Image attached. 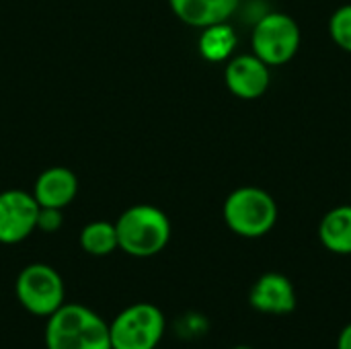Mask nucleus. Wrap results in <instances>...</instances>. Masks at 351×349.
<instances>
[{
    "label": "nucleus",
    "instance_id": "obj_5",
    "mask_svg": "<svg viewBox=\"0 0 351 349\" xmlns=\"http://www.w3.org/2000/svg\"><path fill=\"white\" fill-rule=\"evenodd\" d=\"M167 331L162 311L150 302L125 306L111 323V349H156Z\"/></svg>",
    "mask_w": 351,
    "mask_h": 349
},
{
    "label": "nucleus",
    "instance_id": "obj_17",
    "mask_svg": "<svg viewBox=\"0 0 351 349\" xmlns=\"http://www.w3.org/2000/svg\"><path fill=\"white\" fill-rule=\"evenodd\" d=\"M337 349H351V323H348L341 329V333L337 337Z\"/></svg>",
    "mask_w": 351,
    "mask_h": 349
},
{
    "label": "nucleus",
    "instance_id": "obj_7",
    "mask_svg": "<svg viewBox=\"0 0 351 349\" xmlns=\"http://www.w3.org/2000/svg\"><path fill=\"white\" fill-rule=\"evenodd\" d=\"M39 204L33 193L6 189L0 193V245H19L37 230Z\"/></svg>",
    "mask_w": 351,
    "mask_h": 349
},
{
    "label": "nucleus",
    "instance_id": "obj_13",
    "mask_svg": "<svg viewBox=\"0 0 351 349\" xmlns=\"http://www.w3.org/2000/svg\"><path fill=\"white\" fill-rule=\"evenodd\" d=\"M239 47V35L228 21L214 23L202 29L197 37V51L206 62L222 64L228 62Z\"/></svg>",
    "mask_w": 351,
    "mask_h": 349
},
{
    "label": "nucleus",
    "instance_id": "obj_2",
    "mask_svg": "<svg viewBox=\"0 0 351 349\" xmlns=\"http://www.w3.org/2000/svg\"><path fill=\"white\" fill-rule=\"evenodd\" d=\"M117 247L125 255L146 259L167 249L173 226L169 216L150 204H136L128 208L115 222Z\"/></svg>",
    "mask_w": 351,
    "mask_h": 349
},
{
    "label": "nucleus",
    "instance_id": "obj_18",
    "mask_svg": "<svg viewBox=\"0 0 351 349\" xmlns=\"http://www.w3.org/2000/svg\"><path fill=\"white\" fill-rule=\"evenodd\" d=\"M232 349H253V348H251V346H234Z\"/></svg>",
    "mask_w": 351,
    "mask_h": 349
},
{
    "label": "nucleus",
    "instance_id": "obj_9",
    "mask_svg": "<svg viewBox=\"0 0 351 349\" xmlns=\"http://www.w3.org/2000/svg\"><path fill=\"white\" fill-rule=\"evenodd\" d=\"M249 304L261 315H290L298 304L294 284L278 272H267L249 290Z\"/></svg>",
    "mask_w": 351,
    "mask_h": 349
},
{
    "label": "nucleus",
    "instance_id": "obj_16",
    "mask_svg": "<svg viewBox=\"0 0 351 349\" xmlns=\"http://www.w3.org/2000/svg\"><path fill=\"white\" fill-rule=\"evenodd\" d=\"M64 224V214L58 208H41L37 214V230L41 232H58Z\"/></svg>",
    "mask_w": 351,
    "mask_h": 349
},
{
    "label": "nucleus",
    "instance_id": "obj_3",
    "mask_svg": "<svg viewBox=\"0 0 351 349\" xmlns=\"http://www.w3.org/2000/svg\"><path fill=\"white\" fill-rule=\"evenodd\" d=\"M278 202L255 185H243L228 193L222 206V218L230 232L243 239H261L278 224Z\"/></svg>",
    "mask_w": 351,
    "mask_h": 349
},
{
    "label": "nucleus",
    "instance_id": "obj_14",
    "mask_svg": "<svg viewBox=\"0 0 351 349\" xmlns=\"http://www.w3.org/2000/svg\"><path fill=\"white\" fill-rule=\"evenodd\" d=\"M80 249L93 257H107L113 251H117V230L115 222L109 220H95L88 222L78 237Z\"/></svg>",
    "mask_w": 351,
    "mask_h": 349
},
{
    "label": "nucleus",
    "instance_id": "obj_8",
    "mask_svg": "<svg viewBox=\"0 0 351 349\" xmlns=\"http://www.w3.org/2000/svg\"><path fill=\"white\" fill-rule=\"evenodd\" d=\"M226 88L243 101H255L263 97L271 84V68L251 53H234L224 66Z\"/></svg>",
    "mask_w": 351,
    "mask_h": 349
},
{
    "label": "nucleus",
    "instance_id": "obj_12",
    "mask_svg": "<svg viewBox=\"0 0 351 349\" xmlns=\"http://www.w3.org/2000/svg\"><path fill=\"white\" fill-rule=\"evenodd\" d=\"M319 241L333 255H351V204L331 208L321 218Z\"/></svg>",
    "mask_w": 351,
    "mask_h": 349
},
{
    "label": "nucleus",
    "instance_id": "obj_4",
    "mask_svg": "<svg viewBox=\"0 0 351 349\" xmlns=\"http://www.w3.org/2000/svg\"><path fill=\"white\" fill-rule=\"evenodd\" d=\"M302 43V31L294 16L280 10H267L253 23L251 51L269 68L284 66L294 60Z\"/></svg>",
    "mask_w": 351,
    "mask_h": 349
},
{
    "label": "nucleus",
    "instance_id": "obj_6",
    "mask_svg": "<svg viewBox=\"0 0 351 349\" xmlns=\"http://www.w3.org/2000/svg\"><path fill=\"white\" fill-rule=\"evenodd\" d=\"M19 304L35 317H51L66 302L62 276L47 263H31L21 269L14 282Z\"/></svg>",
    "mask_w": 351,
    "mask_h": 349
},
{
    "label": "nucleus",
    "instance_id": "obj_10",
    "mask_svg": "<svg viewBox=\"0 0 351 349\" xmlns=\"http://www.w3.org/2000/svg\"><path fill=\"white\" fill-rule=\"evenodd\" d=\"M78 193V179L68 167H49L39 173L33 197L41 208H68Z\"/></svg>",
    "mask_w": 351,
    "mask_h": 349
},
{
    "label": "nucleus",
    "instance_id": "obj_1",
    "mask_svg": "<svg viewBox=\"0 0 351 349\" xmlns=\"http://www.w3.org/2000/svg\"><path fill=\"white\" fill-rule=\"evenodd\" d=\"M47 349H111L109 323L84 304L64 302L45 325Z\"/></svg>",
    "mask_w": 351,
    "mask_h": 349
},
{
    "label": "nucleus",
    "instance_id": "obj_15",
    "mask_svg": "<svg viewBox=\"0 0 351 349\" xmlns=\"http://www.w3.org/2000/svg\"><path fill=\"white\" fill-rule=\"evenodd\" d=\"M327 29H329L331 41L339 49L351 53V2L341 4L339 8L333 10V14L329 16Z\"/></svg>",
    "mask_w": 351,
    "mask_h": 349
},
{
    "label": "nucleus",
    "instance_id": "obj_11",
    "mask_svg": "<svg viewBox=\"0 0 351 349\" xmlns=\"http://www.w3.org/2000/svg\"><path fill=\"white\" fill-rule=\"evenodd\" d=\"M175 16L195 29L228 21L241 6V0H169Z\"/></svg>",
    "mask_w": 351,
    "mask_h": 349
}]
</instances>
